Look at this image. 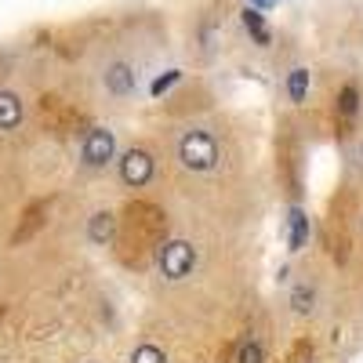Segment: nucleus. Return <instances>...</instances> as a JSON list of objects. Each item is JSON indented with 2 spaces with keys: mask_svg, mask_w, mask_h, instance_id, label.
<instances>
[{
  "mask_svg": "<svg viewBox=\"0 0 363 363\" xmlns=\"http://www.w3.org/2000/svg\"><path fill=\"white\" fill-rule=\"evenodd\" d=\"M178 160L189 171H211L218 164V142L207 131H186L178 142Z\"/></svg>",
  "mask_w": 363,
  "mask_h": 363,
  "instance_id": "obj_1",
  "label": "nucleus"
},
{
  "mask_svg": "<svg viewBox=\"0 0 363 363\" xmlns=\"http://www.w3.org/2000/svg\"><path fill=\"white\" fill-rule=\"evenodd\" d=\"M157 262H160V272L167 280H186L196 265V247L189 240H167L157 255Z\"/></svg>",
  "mask_w": 363,
  "mask_h": 363,
  "instance_id": "obj_2",
  "label": "nucleus"
},
{
  "mask_svg": "<svg viewBox=\"0 0 363 363\" xmlns=\"http://www.w3.org/2000/svg\"><path fill=\"white\" fill-rule=\"evenodd\" d=\"M153 171H157V160L149 157L145 149H128V153L120 157V178H124V186H131V189L149 186Z\"/></svg>",
  "mask_w": 363,
  "mask_h": 363,
  "instance_id": "obj_3",
  "label": "nucleus"
},
{
  "mask_svg": "<svg viewBox=\"0 0 363 363\" xmlns=\"http://www.w3.org/2000/svg\"><path fill=\"white\" fill-rule=\"evenodd\" d=\"M84 164L87 167H102V164H109L113 160V153H116V138H113V131H106V128H91L87 131V138H84Z\"/></svg>",
  "mask_w": 363,
  "mask_h": 363,
  "instance_id": "obj_4",
  "label": "nucleus"
},
{
  "mask_svg": "<svg viewBox=\"0 0 363 363\" xmlns=\"http://www.w3.org/2000/svg\"><path fill=\"white\" fill-rule=\"evenodd\" d=\"M87 236H91V244H113V236H116V215H109V211L91 215Z\"/></svg>",
  "mask_w": 363,
  "mask_h": 363,
  "instance_id": "obj_5",
  "label": "nucleus"
},
{
  "mask_svg": "<svg viewBox=\"0 0 363 363\" xmlns=\"http://www.w3.org/2000/svg\"><path fill=\"white\" fill-rule=\"evenodd\" d=\"M22 124V99L15 91H0V131H15Z\"/></svg>",
  "mask_w": 363,
  "mask_h": 363,
  "instance_id": "obj_6",
  "label": "nucleus"
},
{
  "mask_svg": "<svg viewBox=\"0 0 363 363\" xmlns=\"http://www.w3.org/2000/svg\"><path fill=\"white\" fill-rule=\"evenodd\" d=\"M106 87L113 91V95H131L135 91V69L124 66V62H116L106 69Z\"/></svg>",
  "mask_w": 363,
  "mask_h": 363,
  "instance_id": "obj_7",
  "label": "nucleus"
},
{
  "mask_svg": "<svg viewBox=\"0 0 363 363\" xmlns=\"http://www.w3.org/2000/svg\"><path fill=\"white\" fill-rule=\"evenodd\" d=\"M287 222H291L287 244H291V251H301V247L309 244V215H306V211H301V207H294Z\"/></svg>",
  "mask_w": 363,
  "mask_h": 363,
  "instance_id": "obj_8",
  "label": "nucleus"
},
{
  "mask_svg": "<svg viewBox=\"0 0 363 363\" xmlns=\"http://www.w3.org/2000/svg\"><path fill=\"white\" fill-rule=\"evenodd\" d=\"M225 363H265V352L255 338H244V342H236L225 356Z\"/></svg>",
  "mask_w": 363,
  "mask_h": 363,
  "instance_id": "obj_9",
  "label": "nucleus"
},
{
  "mask_svg": "<svg viewBox=\"0 0 363 363\" xmlns=\"http://www.w3.org/2000/svg\"><path fill=\"white\" fill-rule=\"evenodd\" d=\"M240 18H244V26H247V33L255 37V44H269L272 40V33H269V26H265V18H262V11H255V8H244V15H240Z\"/></svg>",
  "mask_w": 363,
  "mask_h": 363,
  "instance_id": "obj_10",
  "label": "nucleus"
},
{
  "mask_svg": "<svg viewBox=\"0 0 363 363\" xmlns=\"http://www.w3.org/2000/svg\"><path fill=\"white\" fill-rule=\"evenodd\" d=\"M287 95H291L294 106H301V102L309 99V69H291V77H287Z\"/></svg>",
  "mask_w": 363,
  "mask_h": 363,
  "instance_id": "obj_11",
  "label": "nucleus"
},
{
  "mask_svg": "<svg viewBox=\"0 0 363 363\" xmlns=\"http://www.w3.org/2000/svg\"><path fill=\"white\" fill-rule=\"evenodd\" d=\"M356 109H359V91L349 84V87H342V95H338V113H342V120H352Z\"/></svg>",
  "mask_w": 363,
  "mask_h": 363,
  "instance_id": "obj_12",
  "label": "nucleus"
},
{
  "mask_svg": "<svg viewBox=\"0 0 363 363\" xmlns=\"http://www.w3.org/2000/svg\"><path fill=\"white\" fill-rule=\"evenodd\" d=\"M178 80H182V69H167L164 77H157L153 84H149V95H153V99H160L164 91H171V87H174Z\"/></svg>",
  "mask_w": 363,
  "mask_h": 363,
  "instance_id": "obj_13",
  "label": "nucleus"
},
{
  "mask_svg": "<svg viewBox=\"0 0 363 363\" xmlns=\"http://www.w3.org/2000/svg\"><path fill=\"white\" fill-rule=\"evenodd\" d=\"M131 363H167V356H164V349H157V345H138V349L131 352Z\"/></svg>",
  "mask_w": 363,
  "mask_h": 363,
  "instance_id": "obj_14",
  "label": "nucleus"
},
{
  "mask_svg": "<svg viewBox=\"0 0 363 363\" xmlns=\"http://www.w3.org/2000/svg\"><path fill=\"white\" fill-rule=\"evenodd\" d=\"M313 287L309 284H301V287H294V294H291V306H294V313H309L313 309Z\"/></svg>",
  "mask_w": 363,
  "mask_h": 363,
  "instance_id": "obj_15",
  "label": "nucleus"
},
{
  "mask_svg": "<svg viewBox=\"0 0 363 363\" xmlns=\"http://www.w3.org/2000/svg\"><path fill=\"white\" fill-rule=\"evenodd\" d=\"M280 0H247V8H255V11H272Z\"/></svg>",
  "mask_w": 363,
  "mask_h": 363,
  "instance_id": "obj_16",
  "label": "nucleus"
},
{
  "mask_svg": "<svg viewBox=\"0 0 363 363\" xmlns=\"http://www.w3.org/2000/svg\"><path fill=\"white\" fill-rule=\"evenodd\" d=\"M87 363H95V359H87Z\"/></svg>",
  "mask_w": 363,
  "mask_h": 363,
  "instance_id": "obj_17",
  "label": "nucleus"
},
{
  "mask_svg": "<svg viewBox=\"0 0 363 363\" xmlns=\"http://www.w3.org/2000/svg\"><path fill=\"white\" fill-rule=\"evenodd\" d=\"M306 363H313V359H306Z\"/></svg>",
  "mask_w": 363,
  "mask_h": 363,
  "instance_id": "obj_18",
  "label": "nucleus"
}]
</instances>
